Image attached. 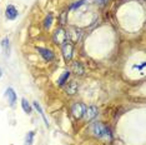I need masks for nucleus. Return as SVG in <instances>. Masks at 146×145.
Segmentation results:
<instances>
[{
	"instance_id": "obj_10",
	"label": "nucleus",
	"mask_w": 146,
	"mask_h": 145,
	"mask_svg": "<svg viewBox=\"0 0 146 145\" xmlns=\"http://www.w3.org/2000/svg\"><path fill=\"white\" fill-rule=\"evenodd\" d=\"M68 36H70L72 41H78L79 39H80V30H78V29L72 28L71 30H70V33L68 34Z\"/></svg>"
},
{
	"instance_id": "obj_1",
	"label": "nucleus",
	"mask_w": 146,
	"mask_h": 145,
	"mask_svg": "<svg viewBox=\"0 0 146 145\" xmlns=\"http://www.w3.org/2000/svg\"><path fill=\"white\" fill-rule=\"evenodd\" d=\"M90 131L98 138H102V136H109L110 138L111 136L110 130H109L108 128H105L101 123H94L90 126Z\"/></svg>"
},
{
	"instance_id": "obj_6",
	"label": "nucleus",
	"mask_w": 146,
	"mask_h": 145,
	"mask_svg": "<svg viewBox=\"0 0 146 145\" xmlns=\"http://www.w3.org/2000/svg\"><path fill=\"white\" fill-rule=\"evenodd\" d=\"M62 57H64V59L66 61L71 60L72 58V45L71 44H64L62 45Z\"/></svg>"
},
{
	"instance_id": "obj_5",
	"label": "nucleus",
	"mask_w": 146,
	"mask_h": 145,
	"mask_svg": "<svg viewBox=\"0 0 146 145\" xmlns=\"http://www.w3.org/2000/svg\"><path fill=\"white\" fill-rule=\"evenodd\" d=\"M18 10H16V8L14 5H8L5 9V16L6 19H9V20H15L16 18H18Z\"/></svg>"
},
{
	"instance_id": "obj_17",
	"label": "nucleus",
	"mask_w": 146,
	"mask_h": 145,
	"mask_svg": "<svg viewBox=\"0 0 146 145\" xmlns=\"http://www.w3.org/2000/svg\"><path fill=\"white\" fill-rule=\"evenodd\" d=\"M72 69L76 71V74H78V70H79V74H82V72H84V69L81 68V65L79 64V63H74V65H72Z\"/></svg>"
},
{
	"instance_id": "obj_13",
	"label": "nucleus",
	"mask_w": 146,
	"mask_h": 145,
	"mask_svg": "<svg viewBox=\"0 0 146 145\" xmlns=\"http://www.w3.org/2000/svg\"><path fill=\"white\" fill-rule=\"evenodd\" d=\"M76 90H78V84H76L75 81H72V83L69 84L68 89H66V91H68L69 94H75Z\"/></svg>"
},
{
	"instance_id": "obj_15",
	"label": "nucleus",
	"mask_w": 146,
	"mask_h": 145,
	"mask_svg": "<svg viewBox=\"0 0 146 145\" xmlns=\"http://www.w3.org/2000/svg\"><path fill=\"white\" fill-rule=\"evenodd\" d=\"M33 139H34V131H29L25 136V145H33Z\"/></svg>"
},
{
	"instance_id": "obj_9",
	"label": "nucleus",
	"mask_w": 146,
	"mask_h": 145,
	"mask_svg": "<svg viewBox=\"0 0 146 145\" xmlns=\"http://www.w3.org/2000/svg\"><path fill=\"white\" fill-rule=\"evenodd\" d=\"M33 105H34V108L38 110V113L41 115L42 116V119H44V123H45V125L46 126H49V121H48V119H46V116H45V114H44V111H42V109H41V106H40V104L38 103V101H34L33 103Z\"/></svg>"
},
{
	"instance_id": "obj_4",
	"label": "nucleus",
	"mask_w": 146,
	"mask_h": 145,
	"mask_svg": "<svg viewBox=\"0 0 146 145\" xmlns=\"http://www.w3.org/2000/svg\"><path fill=\"white\" fill-rule=\"evenodd\" d=\"M85 109H86V106H85L84 104H81V103H75V104L71 106V113H72V115H74L76 119H80V118H82V115H84Z\"/></svg>"
},
{
	"instance_id": "obj_18",
	"label": "nucleus",
	"mask_w": 146,
	"mask_h": 145,
	"mask_svg": "<svg viewBox=\"0 0 146 145\" xmlns=\"http://www.w3.org/2000/svg\"><path fill=\"white\" fill-rule=\"evenodd\" d=\"M85 1H88V0H79V1H76L75 4H72V5H71V9H78V8H80V6L84 4Z\"/></svg>"
},
{
	"instance_id": "obj_11",
	"label": "nucleus",
	"mask_w": 146,
	"mask_h": 145,
	"mask_svg": "<svg viewBox=\"0 0 146 145\" xmlns=\"http://www.w3.org/2000/svg\"><path fill=\"white\" fill-rule=\"evenodd\" d=\"M69 76H70V71H64L62 74L60 75V78L58 79V85H60V86H62L66 81H68Z\"/></svg>"
},
{
	"instance_id": "obj_2",
	"label": "nucleus",
	"mask_w": 146,
	"mask_h": 145,
	"mask_svg": "<svg viewBox=\"0 0 146 145\" xmlns=\"http://www.w3.org/2000/svg\"><path fill=\"white\" fill-rule=\"evenodd\" d=\"M68 39V33H66L64 29L59 28L54 31V35H52V40H54L55 44H59V45H62Z\"/></svg>"
},
{
	"instance_id": "obj_3",
	"label": "nucleus",
	"mask_w": 146,
	"mask_h": 145,
	"mask_svg": "<svg viewBox=\"0 0 146 145\" xmlns=\"http://www.w3.org/2000/svg\"><path fill=\"white\" fill-rule=\"evenodd\" d=\"M98 114H99V109L92 105V106H88V108L85 109L84 115H82V116L85 118L86 121H90L92 119H95V118L98 116Z\"/></svg>"
},
{
	"instance_id": "obj_12",
	"label": "nucleus",
	"mask_w": 146,
	"mask_h": 145,
	"mask_svg": "<svg viewBox=\"0 0 146 145\" xmlns=\"http://www.w3.org/2000/svg\"><path fill=\"white\" fill-rule=\"evenodd\" d=\"M21 106H23V110H24L26 114H30L31 113V106H30V104L28 103V100H26L25 98L21 99Z\"/></svg>"
},
{
	"instance_id": "obj_19",
	"label": "nucleus",
	"mask_w": 146,
	"mask_h": 145,
	"mask_svg": "<svg viewBox=\"0 0 146 145\" xmlns=\"http://www.w3.org/2000/svg\"><path fill=\"white\" fill-rule=\"evenodd\" d=\"M1 75H3V71H1V69H0V78H1Z\"/></svg>"
},
{
	"instance_id": "obj_14",
	"label": "nucleus",
	"mask_w": 146,
	"mask_h": 145,
	"mask_svg": "<svg viewBox=\"0 0 146 145\" xmlns=\"http://www.w3.org/2000/svg\"><path fill=\"white\" fill-rule=\"evenodd\" d=\"M51 24H52V14H49L45 18V20H44V28L45 29H50Z\"/></svg>"
},
{
	"instance_id": "obj_8",
	"label": "nucleus",
	"mask_w": 146,
	"mask_h": 145,
	"mask_svg": "<svg viewBox=\"0 0 146 145\" xmlns=\"http://www.w3.org/2000/svg\"><path fill=\"white\" fill-rule=\"evenodd\" d=\"M5 96L8 98L9 105H10V106H14V105H15V101H16V93L14 91V89H13V88H8V89H6Z\"/></svg>"
},
{
	"instance_id": "obj_7",
	"label": "nucleus",
	"mask_w": 146,
	"mask_h": 145,
	"mask_svg": "<svg viewBox=\"0 0 146 145\" xmlns=\"http://www.w3.org/2000/svg\"><path fill=\"white\" fill-rule=\"evenodd\" d=\"M38 51L40 53V55L45 59L46 61H50V60H52V59H54V53H52L50 49L40 48V47H39V48H38Z\"/></svg>"
},
{
	"instance_id": "obj_16",
	"label": "nucleus",
	"mask_w": 146,
	"mask_h": 145,
	"mask_svg": "<svg viewBox=\"0 0 146 145\" xmlns=\"http://www.w3.org/2000/svg\"><path fill=\"white\" fill-rule=\"evenodd\" d=\"M1 47L4 48V51H5V54L8 55V51H9V39H8V38L3 39V41H1Z\"/></svg>"
}]
</instances>
